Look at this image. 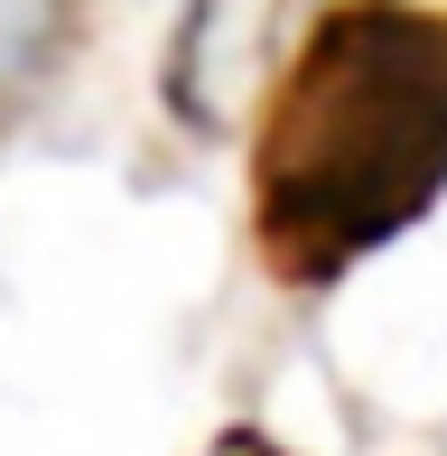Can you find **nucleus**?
<instances>
[{
  "mask_svg": "<svg viewBox=\"0 0 447 456\" xmlns=\"http://www.w3.org/2000/svg\"><path fill=\"white\" fill-rule=\"evenodd\" d=\"M447 186V19L354 0L280 75L252 159L261 252L298 289L392 242Z\"/></svg>",
  "mask_w": 447,
  "mask_h": 456,
  "instance_id": "obj_1",
  "label": "nucleus"
},
{
  "mask_svg": "<svg viewBox=\"0 0 447 456\" xmlns=\"http://www.w3.org/2000/svg\"><path fill=\"white\" fill-rule=\"evenodd\" d=\"M271 37H280V0H187L177 19V47H168V94L196 131H224L233 102L261 85L271 66Z\"/></svg>",
  "mask_w": 447,
  "mask_h": 456,
  "instance_id": "obj_2",
  "label": "nucleus"
},
{
  "mask_svg": "<svg viewBox=\"0 0 447 456\" xmlns=\"http://www.w3.org/2000/svg\"><path fill=\"white\" fill-rule=\"evenodd\" d=\"M66 37H75V0H0V131L37 102Z\"/></svg>",
  "mask_w": 447,
  "mask_h": 456,
  "instance_id": "obj_3",
  "label": "nucleus"
},
{
  "mask_svg": "<svg viewBox=\"0 0 447 456\" xmlns=\"http://www.w3.org/2000/svg\"><path fill=\"white\" fill-rule=\"evenodd\" d=\"M215 456H280V447H271V438H252V428H233V438H224Z\"/></svg>",
  "mask_w": 447,
  "mask_h": 456,
  "instance_id": "obj_4",
  "label": "nucleus"
}]
</instances>
